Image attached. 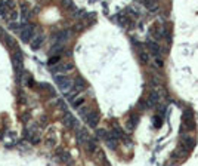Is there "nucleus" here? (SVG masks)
<instances>
[{
    "mask_svg": "<svg viewBox=\"0 0 198 166\" xmlns=\"http://www.w3.org/2000/svg\"><path fill=\"white\" fill-rule=\"evenodd\" d=\"M139 59H141V62H142L143 65H146V64L149 62V55H148L143 49H141V51H139Z\"/></svg>",
    "mask_w": 198,
    "mask_h": 166,
    "instance_id": "nucleus-19",
    "label": "nucleus"
},
{
    "mask_svg": "<svg viewBox=\"0 0 198 166\" xmlns=\"http://www.w3.org/2000/svg\"><path fill=\"white\" fill-rule=\"evenodd\" d=\"M21 36L22 42H25V43H28V42H31L34 37V25L33 24H27V22H22V28H21Z\"/></svg>",
    "mask_w": 198,
    "mask_h": 166,
    "instance_id": "nucleus-2",
    "label": "nucleus"
},
{
    "mask_svg": "<svg viewBox=\"0 0 198 166\" xmlns=\"http://www.w3.org/2000/svg\"><path fill=\"white\" fill-rule=\"evenodd\" d=\"M61 5L64 8H73V2L71 0H61Z\"/></svg>",
    "mask_w": 198,
    "mask_h": 166,
    "instance_id": "nucleus-29",
    "label": "nucleus"
},
{
    "mask_svg": "<svg viewBox=\"0 0 198 166\" xmlns=\"http://www.w3.org/2000/svg\"><path fill=\"white\" fill-rule=\"evenodd\" d=\"M138 107L141 108V110H146V108H149V105H148V100H139V102H138Z\"/></svg>",
    "mask_w": 198,
    "mask_h": 166,
    "instance_id": "nucleus-26",
    "label": "nucleus"
},
{
    "mask_svg": "<svg viewBox=\"0 0 198 166\" xmlns=\"http://www.w3.org/2000/svg\"><path fill=\"white\" fill-rule=\"evenodd\" d=\"M43 42H44L43 34H37V36H34V37H33V40L30 42V44H31V48H33V49H39V48H42Z\"/></svg>",
    "mask_w": 198,
    "mask_h": 166,
    "instance_id": "nucleus-11",
    "label": "nucleus"
},
{
    "mask_svg": "<svg viewBox=\"0 0 198 166\" xmlns=\"http://www.w3.org/2000/svg\"><path fill=\"white\" fill-rule=\"evenodd\" d=\"M146 48H148V51L151 52V55L154 56V58H157V56H160V46H158V43H157V40H154L152 37L151 39H148L146 40Z\"/></svg>",
    "mask_w": 198,
    "mask_h": 166,
    "instance_id": "nucleus-6",
    "label": "nucleus"
},
{
    "mask_svg": "<svg viewBox=\"0 0 198 166\" xmlns=\"http://www.w3.org/2000/svg\"><path fill=\"white\" fill-rule=\"evenodd\" d=\"M62 123H64V126L70 128V129L78 128V122L76 120V117H74L73 114H70V113H65V117L62 119Z\"/></svg>",
    "mask_w": 198,
    "mask_h": 166,
    "instance_id": "nucleus-7",
    "label": "nucleus"
},
{
    "mask_svg": "<svg viewBox=\"0 0 198 166\" xmlns=\"http://www.w3.org/2000/svg\"><path fill=\"white\" fill-rule=\"evenodd\" d=\"M161 125H163V116L160 117V114H158V116H155L154 117V126L155 128H160Z\"/></svg>",
    "mask_w": 198,
    "mask_h": 166,
    "instance_id": "nucleus-28",
    "label": "nucleus"
},
{
    "mask_svg": "<svg viewBox=\"0 0 198 166\" xmlns=\"http://www.w3.org/2000/svg\"><path fill=\"white\" fill-rule=\"evenodd\" d=\"M5 2H6V6L9 8V11L15 9V2H13V0H5Z\"/></svg>",
    "mask_w": 198,
    "mask_h": 166,
    "instance_id": "nucleus-30",
    "label": "nucleus"
},
{
    "mask_svg": "<svg viewBox=\"0 0 198 166\" xmlns=\"http://www.w3.org/2000/svg\"><path fill=\"white\" fill-rule=\"evenodd\" d=\"M195 140L194 138H186L185 141H183V147L186 148L188 151H191V150H194V147H195Z\"/></svg>",
    "mask_w": 198,
    "mask_h": 166,
    "instance_id": "nucleus-17",
    "label": "nucleus"
},
{
    "mask_svg": "<svg viewBox=\"0 0 198 166\" xmlns=\"http://www.w3.org/2000/svg\"><path fill=\"white\" fill-rule=\"evenodd\" d=\"M149 36L154 39V40H160L163 37V25L160 22H154L151 27H149Z\"/></svg>",
    "mask_w": 198,
    "mask_h": 166,
    "instance_id": "nucleus-4",
    "label": "nucleus"
},
{
    "mask_svg": "<svg viewBox=\"0 0 198 166\" xmlns=\"http://www.w3.org/2000/svg\"><path fill=\"white\" fill-rule=\"evenodd\" d=\"M183 126H185V131H194L195 129V122H194V111L192 108L186 107L183 111Z\"/></svg>",
    "mask_w": 198,
    "mask_h": 166,
    "instance_id": "nucleus-1",
    "label": "nucleus"
},
{
    "mask_svg": "<svg viewBox=\"0 0 198 166\" xmlns=\"http://www.w3.org/2000/svg\"><path fill=\"white\" fill-rule=\"evenodd\" d=\"M143 6L151 12H157L158 11V3L155 0H143Z\"/></svg>",
    "mask_w": 198,
    "mask_h": 166,
    "instance_id": "nucleus-14",
    "label": "nucleus"
},
{
    "mask_svg": "<svg viewBox=\"0 0 198 166\" xmlns=\"http://www.w3.org/2000/svg\"><path fill=\"white\" fill-rule=\"evenodd\" d=\"M5 42L9 44V48H11V49H15V48H16V42L12 39L11 36H5Z\"/></svg>",
    "mask_w": 198,
    "mask_h": 166,
    "instance_id": "nucleus-24",
    "label": "nucleus"
},
{
    "mask_svg": "<svg viewBox=\"0 0 198 166\" xmlns=\"http://www.w3.org/2000/svg\"><path fill=\"white\" fill-rule=\"evenodd\" d=\"M55 82L64 94L68 92L71 89V86H73V83L70 82V79L67 77V76H64V74H55Z\"/></svg>",
    "mask_w": 198,
    "mask_h": 166,
    "instance_id": "nucleus-3",
    "label": "nucleus"
},
{
    "mask_svg": "<svg viewBox=\"0 0 198 166\" xmlns=\"http://www.w3.org/2000/svg\"><path fill=\"white\" fill-rule=\"evenodd\" d=\"M138 122H139V116H138V114H132V116H130V119H129V120H127V123H126L127 131H129V132H132L133 129H135V126L138 125Z\"/></svg>",
    "mask_w": 198,
    "mask_h": 166,
    "instance_id": "nucleus-12",
    "label": "nucleus"
},
{
    "mask_svg": "<svg viewBox=\"0 0 198 166\" xmlns=\"http://www.w3.org/2000/svg\"><path fill=\"white\" fill-rule=\"evenodd\" d=\"M158 100H160V95H158L157 92H151V94H149V98H148V105H149V108L155 107V105L158 104Z\"/></svg>",
    "mask_w": 198,
    "mask_h": 166,
    "instance_id": "nucleus-15",
    "label": "nucleus"
},
{
    "mask_svg": "<svg viewBox=\"0 0 198 166\" xmlns=\"http://www.w3.org/2000/svg\"><path fill=\"white\" fill-rule=\"evenodd\" d=\"M105 144H107V147L108 148H111V150H115L117 148V145H118V138L114 135V133L111 132V133H108L107 136H105Z\"/></svg>",
    "mask_w": 198,
    "mask_h": 166,
    "instance_id": "nucleus-9",
    "label": "nucleus"
},
{
    "mask_svg": "<svg viewBox=\"0 0 198 166\" xmlns=\"http://www.w3.org/2000/svg\"><path fill=\"white\" fill-rule=\"evenodd\" d=\"M58 154H59V157H58V160H59V162H64V163H71V157H70V154H68V153H65V151H59Z\"/></svg>",
    "mask_w": 198,
    "mask_h": 166,
    "instance_id": "nucleus-18",
    "label": "nucleus"
},
{
    "mask_svg": "<svg viewBox=\"0 0 198 166\" xmlns=\"http://www.w3.org/2000/svg\"><path fill=\"white\" fill-rule=\"evenodd\" d=\"M78 113H80V116H84V117H86V116H87V108H86V107H80V108H78Z\"/></svg>",
    "mask_w": 198,
    "mask_h": 166,
    "instance_id": "nucleus-31",
    "label": "nucleus"
},
{
    "mask_svg": "<svg viewBox=\"0 0 198 166\" xmlns=\"http://www.w3.org/2000/svg\"><path fill=\"white\" fill-rule=\"evenodd\" d=\"M83 104H84V98L83 97H76L73 100V107H76V108H80Z\"/></svg>",
    "mask_w": 198,
    "mask_h": 166,
    "instance_id": "nucleus-23",
    "label": "nucleus"
},
{
    "mask_svg": "<svg viewBox=\"0 0 198 166\" xmlns=\"http://www.w3.org/2000/svg\"><path fill=\"white\" fill-rule=\"evenodd\" d=\"M108 135V132L105 129H96V136L101 138V140H105V136Z\"/></svg>",
    "mask_w": 198,
    "mask_h": 166,
    "instance_id": "nucleus-27",
    "label": "nucleus"
},
{
    "mask_svg": "<svg viewBox=\"0 0 198 166\" xmlns=\"http://www.w3.org/2000/svg\"><path fill=\"white\" fill-rule=\"evenodd\" d=\"M154 59H155V65L161 68V67H163V59H161L160 56H157V58H154Z\"/></svg>",
    "mask_w": 198,
    "mask_h": 166,
    "instance_id": "nucleus-32",
    "label": "nucleus"
},
{
    "mask_svg": "<svg viewBox=\"0 0 198 166\" xmlns=\"http://www.w3.org/2000/svg\"><path fill=\"white\" fill-rule=\"evenodd\" d=\"M8 12H9V8L6 6V2L0 0V16H6Z\"/></svg>",
    "mask_w": 198,
    "mask_h": 166,
    "instance_id": "nucleus-22",
    "label": "nucleus"
},
{
    "mask_svg": "<svg viewBox=\"0 0 198 166\" xmlns=\"http://www.w3.org/2000/svg\"><path fill=\"white\" fill-rule=\"evenodd\" d=\"M0 34H2V28H0Z\"/></svg>",
    "mask_w": 198,
    "mask_h": 166,
    "instance_id": "nucleus-33",
    "label": "nucleus"
},
{
    "mask_svg": "<svg viewBox=\"0 0 198 166\" xmlns=\"http://www.w3.org/2000/svg\"><path fill=\"white\" fill-rule=\"evenodd\" d=\"M76 138H77V143H78V144H83V143H86V141L89 140L87 131H84V129H77Z\"/></svg>",
    "mask_w": 198,
    "mask_h": 166,
    "instance_id": "nucleus-13",
    "label": "nucleus"
},
{
    "mask_svg": "<svg viewBox=\"0 0 198 166\" xmlns=\"http://www.w3.org/2000/svg\"><path fill=\"white\" fill-rule=\"evenodd\" d=\"M21 9H22V21H28V19L31 18V12H30V9H28L25 5H22Z\"/></svg>",
    "mask_w": 198,
    "mask_h": 166,
    "instance_id": "nucleus-20",
    "label": "nucleus"
},
{
    "mask_svg": "<svg viewBox=\"0 0 198 166\" xmlns=\"http://www.w3.org/2000/svg\"><path fill=\"white\" fill-rule=\"evenodd\" d=\"M74 88L77 89V90H83V89L86 88V82H84V79H83V77H77L76 83H74Z\"/></svg>",
    "mask_w": 198,
    "mask_h": 166,
    "instance_id": "nucleus-21",
    "label": "nucleus"
},
{
    "mask_svg": "<svg viewBox=\"0 0 198 166\" xmlns=\"http://www.w3.org/2000/svg\"><path fill=\"white\" fill-rule=\"evenodd\" d=\"M73 68V64L71 62H64V64H59V65H52L50 71L53 74H58V73H65V71H70Z\"/></svg>",
    "mask_w": 198,
    "mask_h": 166,
    "instance_id": "nucleus-10",
    "label": "nucleus"
},
{
    "mask_svg": "<svg viewBox=\"0 0 198 166\" xmlns=\"http://www.w3.org/2000/svg\"><path fill=\"white\" fill-rule=\"evenodd\" d=\"M59 59H61V56L59 55H53V56H50L49 58V61H47V64L52 67V65H56L58 62H59Z\"/></svg>",
    "mask_w": 198,
    "mask_h": 166,
    "instance_id": "nucleus-25",
    "label": "nucleus"
},
{
    "mask_svg": "<svg viewBox=\"0 0 198 166\" xmlns=\"http://www.w3.org/2000/svg\"><path fill=\"white\" fill-rule=\"evenodd\" d=\"M84 119H86V123H87L90 128H96L99 123V113H96V111L87 113V116H86Z\"/></svg>",
    "mask_w": 198,
    "mask_h": 166,
    "instance_id": "nucleus-8",
    "label": "nucleus"
},
{
    "mask_svg": "<svg viewBox=\"0 0 198 166\" xmlns=\"http://www.w3.org/2000/svg\"><path fill=\"white\" fill-rule=\"evenodd\" d=\"M86 150L90 151V153H95V151H96V141H95L93 138H89L87 141H86Z\"/></svg>",
    "mask_w": 198,
    "mask_h": 166,
    "instance_id": "nucleus-16",
    "label": "nucleus"
},
{
    "mask_svg": "<svg viewBox=\"0 0 198 166\" xmlns=\"http://www.w3.org/2000/svg\"><path fill=\"white\" fill-rule=\"evenodd\" d=\"M71 31L73 30H62V31H58L52 36V39H53V42H59V43H67L68 42V39H70V36H71Z\"/></svg>",
    "mask_w": 198,
    "mask_h": 166,
    "instance_id": "nucleus-5",
    "label": "nucleus"
}]
</instances>
